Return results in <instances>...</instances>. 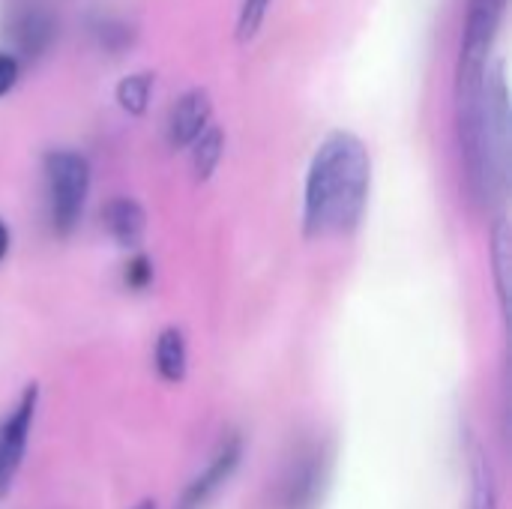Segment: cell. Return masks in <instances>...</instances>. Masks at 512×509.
<instances>
[{
	"mask_svg": "<svg viewBox=\"0 0 512 509\" xmlns=\"http://www.w3.org/2000/svg\"><path fill=\"white\" fill-rule=\"evenodd\" d=\"M510 267H512V234L507 219H498L492 228V273L498 288L501 315L510 318Z\"/></svg>",
	"mask_w": 512,
	"mask_h": 509,
	"instance_id": "cell-11",
	"label": "cell"
},
{
	"mask_svg": "<svg viewBox=\"0 0 512 509\" xmlns=\"http://www.w3.org/2000/svg\"><path fill=\"white\" fill-rule=\"evenodd\" d=\"M471 509H498L495 468L483 447H474L471 453Z\"/></svg>",
	"mask_w": 512,
	"mask_h": 509,
	"instance_id": "cell-12",
	"label": "cell"
},
{
	"mask_svg": "<svg viewBox=\"0 0 512 509\" xmlns=\"http://www.w3.org/2000/svg\"><path fill=\"white\" fill-rule=\"evenodd\" d=\"M156 372L162 381L168 384H183L186 372H189V348H186V336L180 327H165L156 336Z\"/></svg>",
	"mask_w": 512,
	"mask_h": 509,
	"instance_id": "cell-10",
	"label": "cell"
},
{
	"mask_svg": "<svg viewBox=\"0 0 512 509\" xmlns=\"http://www.w3.org/2000/svg\"><path fill=\"white\" fill-rule=\"evenodd\" d=\"M222 153H225V132L210 123L192 144V171L198 183H207L213 177V171L222 162Z\"/></svg>",
	"mask_w": 512,
	"mask_h": 509,
	"instance_id": "cell-13",
	"label": "cell"
},
{
	"mask_svg": "<svg viewBox=\"0 0 512 509\" xmlns=\"http://www.w3.org/2000/svg\"><path fill=\"white\" fill-rule=\"evenodd\" d=\"M117 105L132 114V117H141L150 105V96H153V72H132V75H123L117 81Z\"/></svg>",
	"mask_w": 512,
	"mask_h": 509,
	"instance_id": "cell-14",
	"label": "cell"
},
{
	"mask_svg": "<svg viewBox=\"0 0 512 509\" xmlns=\"http://www.w3.org/2000/svg\"><path fill=\"white\" fill-rule=\"evenodd\" d=\"M102 222L108 228V234L114 237L117 246L123 249H135L141 240H144V231H147V213L144 207L135 201V198H111L102 210Z\"/></svg>",
	"mask_w": 512,
	"mask_h": 509,
	"instance_id": "cell-9",
	"label": "cell"
},
{
	"mask_svg": "<svg viewBox=\"0 0 512 509\" xmlns=\"http://www.w3.org/2000/svg\"><path fill=\"white\" fill-rule=\"evenodd\" d=\"M243 459V438L237 432H231L228 438H222V444L216 447V453L210 456L207 468L183 489L180 501L174 509H204L216 495L219 489L234 477V471L240 468Z\"/></svg>",
	"mask_w": 512,
	"mask_h": 509,
	"instance_id": "cell-4",
	"label": "cell"
},
{
	"mask_svg": "<svg viewBox=\"0 0 512 509\" xmlns=\"http://www.w3.org/2000/svg\"><path fill=\"white\" fill-rule=\"evenodd\" d=\"M45 192H48V219L54 234L57 237L72 234L87 204L90 162L75 150H51L45 156Z\"/></svg>",
	"mask_w": 512,
	"mask_h": 509,
	"instance_id": "cell-2",
	"label": "cell"
},
{
	"mask_svg": "<svg viewBox=\"0 0 512 509\" xmlns=\"http://www.w3.org/2000/svg\"><path fill=\"white\" fill-rule=\"evenodd\" d=\"M324 486V459L318 450L303 453L282 486V509H312V504L318 501V492Z\"/></svg>",
	"mask_w": 512,
	"mask_h": 509,
	"instance_id": "cell-8",
	"label": "cell"
},
{
	"mask_svg": "<svg viewBox=\"0 0 512 509\" xmlns=\"http://www.w3.org/2000/svg\"><path fill=\"white\" fill-rule=\"evenodd\" d=\"M18 75H21L18 57L0 51V96H6V93L18 84Z\"/></svg>",
	"mask_w": 512,
	"mask_h": 509,
	"instance_id": "cell-17",
	"label": "cell"
},
{
	"mask_svg": "<svg viewBox=\"0 0 512 509\" xmlns=\"http://www.w3.org/2000/svg\"><path fill=\"white\" fill-rule=\"evenodd\" d=\"M123 282L126 288L132 291H144L150 282H153V261L147 255H135L126 261V270H123Z\"/></svg>",
	"mask_w": 512,
	"mask_h": 509,
	"instance_id": "cell-16",
	"label": "cell"
},
{
	"mask_svg": "<svg viewBox=\"0 0 512 509\" xmlns=\"http://www.w3.org/2000/svg\"><path fill=\"white\" fill-rule=\"evenodd\" d=\"M36 411H39V384H27L15 408L0 423V498H6L18 480L27 441L36 423Z\"/></svg>",
	"mask_w": 512,
	"mask_h": 509,
	"instance_id": "cell-3",
	"label": "cell"
},
{
	"mask_svg": "<svg viewBox=\"0 0 512 509\" xmlns=\"http://www.w3.org/2000/svg\"><path fill=\"white\" fill-rule=\"evenodd\" d=\"M6 36L24 57H39L54 39V18L33 0H18L6 15Z\"/></svg>",
	"mask_w": 512,
	"mask_h": 509,
	"instance_id": "cell-6",
	"label": "cell"
},
{
	"mask_svg": "<svg viewBox=\"0 0 512 509\" xmlns=\"http://www.w3.org/2000/svg\"><path fill=\"white\" fill-rule=\"evenodd\" d=\"M270 3L273 0H243L240 15H237V39L240 42H252L258 36V30L264 27Z\"/></svg>",
	"mask_w": 512,
	"mask_h": 509,
	"instance_id": "cell-15",
	"label": "cell"
},
{
	"mask_svg": "<svg viewBox=\"0 0 512 509\" xmlns=\"http://www.w3.org/2000/svg\"><path fill=\"white\" fill-rule=\"evenodd\" d=\"M6 252H9V228H6V222L0 219V261L6 258Z\"/></svg>",
	"mask_w": 512,
	"mask_h": 509,
	"instance_id": "cell-18",
	"label": "cell"
},
{
	"mask_svg": "<svg viewBox=\"0 0 512 509\" xmlns=\"http://www.w3.org/2000/svg\"><path fill=\"white\" fill-rule=\"evenodd\" d=\"M372 189V156L354 132H330L306 174L303 234L306 240L348 237L360 228Z\"/></svg>",
	"mask_w": 512,
	"mask_h": 509,
	"instance_id": "cell-1",
	"label": "cell"
},
{
	"mask_svg": "<svg viewBox=\"0 0 512 509\" xmlns=\"http://www.w3.org/2000/svg\"><path fill=\"white\" fill-rule=\"evenodd\" d=\"M132 509H159V504H156L153 498H141V501H138Z\"/></svg>",
	"mask_w": 512,
	"mask_h": 509,
	"instance_id": "cell-19",
	"label": "cell"
},
{
	"mask_svg": "<svg viewBox=\"0 0 512 509\" xmlns=\"http://www.w3.org/2000/svg\"><path fill=\"white\" fill-rule=\"evenodd\" d=\"M507 0H471L462 30V51L459 66H486L495 36L504 21Z\"/></svg>",
	"mask_w": 512,
	"mask_h": 509,
	"instance_id": "cell-5",
	"label": "cell"
},
{
	"mask_svg": "<svg viewBox=\"0 0 512 509\" xmlns=\"http://www.w3.org/2000/svg\"><path fill=\"white\" fill-rule=\"evenodd\" d=\"M210 117H213V102H210V93L195 87V90H186L171 114H168V144L174 150H183V147H192L195 138L210 126Z\"/></svg>",
	"mask_w": 512,
	"mask_h": 509,
	"instance_id": "cell-7",
	"label": "cell"
}]
</instances>
